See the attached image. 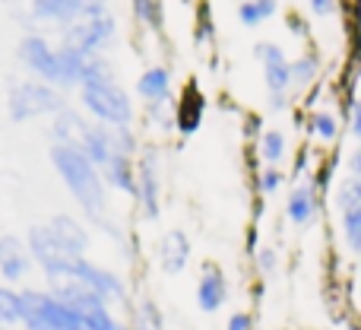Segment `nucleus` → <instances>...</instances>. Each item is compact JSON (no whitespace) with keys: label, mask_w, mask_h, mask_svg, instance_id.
Segmentation results:
<instances>
[{"label":"nucleus","mask_w":361,"mask_h":330,"mask_svg":"<svg viewBox=\"0 0 361 330\" xmlns=\"http://www.w3.org/2000/svg\"><path fill=\"white\" fill-rule=\"evenodd\" d=\"M343 238L349 244L352 254H361V206H352V210L343 213Z\"/></svg>","instance_id":"26"},{"label":"nucleus","mask_w":361,"mask_h":330,"mask_svg":"<svg viewBox=\"0 0 361 330\" xmlns=\"http://www.w3.org/2000/svg\"><path fill=\"white\" fill-rule=\"evenodd\" d=\"M203 118H206V95L190 80V83H184V89L171 102V121H175V131L180 137H193L203 127Z\"/></svg>","instance_id":"12"},{"label":"nucleus","mask_w":361,"mask_h":330,"mask_svg":"<svg viewBox=\"0 0 361 330\" xmlns=\"http://www.w3.org/2000/svg\"><path fill=\"white\" fill-rule=\"evenodd\" d=\"M314 16H333L336 13V0H307Z\"/></svg>","instance_id":"34"},{"label":"nucleus","mask_w":361,"mask_h":330,"mask_svg":"<svg viewBox=\"0 0 361 330\" xmlns=\"http://www.w3.org/2000/svg\"><path fill=\"white\" fill-rule=\"evenodd\" d=\"M282 184H286V172H282L279 165H263L260 175H257V191H260L263 197L276 194Z\"/></svg>","instance_id":"30"},{"label":"nucleus","mask_w":361,"mask_h":330,"mask_svg":"<svg viewBox=\"0 0 361 330\" xmlns=\"http://www.w3.org/2000/svg\"><path fill=\"white\" fill-rule=\"evenodd\" d=\"M0 4H16V0H0Z\"/></svg>","instance_id":"38"},{"label":"nucleus","mask_w":361,"mask_h":330,"mask_svg":"<svg viewBox=\"0 0 361 330\" xmlns=\"http://www.w3.org/2000/svg\"><path fill=\"white\" fill-rule=\"evenodd\" d=\"M76 95H80L82 114L89 121H95V124L133 127V121H137L133 95L118 80H89L76 89Z\"/></svg>","instance_id":"3"},{"label":"nucleus","mask_w":361,"mask_h":330,"mask_svg":"<svg viewBox=\"0 0 361 330\" xmlns=\"http://www.w3.org/2000/svg\"><path fill=\"white\" fill-rule=\"evenodd\" d=\"M225 330H257L254 314H250V312H235V314H228V321H225Z\"/></svg>","instance_id":"33"},{"label":"nucleus","mask_w":361,"mask_h":330,"mask_svg":"<svg viewBox=\"0 0 361 330\" xmlns=\"http://www.w3.org/2000/svg\"><path fill=\"white\" fill-rule=\"evenodd\" d=\"M61 45L67 48L80 51L86 57H99V54H108L118 42V19H114L111 10H102V13H89V16L76 19L73 25L61 29Z\"/></svg>","instance_id":"5"},{"label":"nucleus","mask_w":361,"mask_h":330,"mask_svg":"<svg viewBox=\"0 0 361 330\" xmlns=\"http://www.w3.org/2000/svg\"><path fill=\"white\" fill-rule=\"evenodd\" d=\"M127 327L130 330H165V318L152 299H140L137 308H133V318L127 321Z\"/></svg>","instance_id":"24"},{"label":"nucleus","mask_w":361,"mask_h":330,"mask_svg":"<svg viewBox=\"0 0 361 330\" xmlns=\"http://www.w3.org/2000/svg\"><path fill=\"white\" fill-rule=\"evenodd\" d=\"M320 73V57L317 54H305L298 61H292V83L295 86H307L314 83V76Z\"/></svg>","instance_id":"28"},{"label":"nucleus","mask_w":361,"mask_h":330,"mask_svg":"<svg viewBox=\"0 0 361 330\" xmlns=\"http://www.w3.org/2000/svg\"><path fill=\"white\" fill-rule=\"evenodd\" d=\"M349 127H352V137L361 140V99L352 105V121H349Z\"/></svg>","instance_id":"35"},{"label":"nucleus","mask_w":361,"mask_h":330,"mask_svg":"<svg viewBox=\"0 0 361 330\" xmlns=\"http://www.w3.org/2000/svg\"><path fill=\"white\" fill-rule=\"evenodd\" d=\"M137 99L146 108H165L175 102V89H171V67L165 64H152L143 73L137 76V86H133Z\"/></svg>","instance_id":"14"},{"label":"nucleus","mask_w":361,"mask_h":330,"mask_svg":"<svg viewBox=\"0 0 361 330\" xmlns=\"http://www.w3.org/2000/svg\"><path fill=\"white\" fill-rule=\"evenodd\" d=\"M61 280L82 283V286H89L95 295H102V299H105L111 308L114 305H127V302H130V293H127L124 276L114 273L111 267H102V264L89 261V257H73V261L67 264V270H63L54 283H61ZM48 286H51V283H48Z\"/></svg>","instance_id":"7"},{"label":"nucleus","mask_w":361,"mask_h":330,"mask_svg":"<svg viewBox=\"0 0 361 330\" xmlns=\"http://www.w3.org/2000/svg\"><path fill=\"white\" fill-rule=\"evenodd\" d=\"M48 159H51V165H54L57 178L67 187V194L73 197V204L82 210V216L92 225H99L105 235L124 242V232H121V225L114 223V216H111V187L105 184V175L89 163L86 153L76 150V146L51 143Z\"/></svg>","instance_id":"1"},{"label":"nucleus","mask_w":361,"mask_h":330,"mask_svg":"<svg viewBox=\"0 0 361 330\" xmlns=\"http://www.w3.org/2000/svg\"><path fill=\"white\" fill-rule=\"evenodd\" d=\"M108 10V0H29V25H42V29H67L76 19L89 16V13Z\"/></svg>","instance_id":"9"},{"label":"nucleus","mask_w":361,"mask_h":330,"mask_svg":"<svg viewBox=\"0 0 361 330\" xmlns=\"http://www.w3.org/2000/svg\"><path fill=\"white\" fill-rule=\"evenodd\" d=\"M0 330H19V327H10V324H0Z\"/></svg>","instance_id":"37"},{"label":"nucleus","mask_w":361,"mask_h":330,"mask_svg":"<svg viewBox=\"0 0 361 330\" xmlns=\"http://www.w3.org/2000/svg\"><path fill=\"white\" fill-rule=\"evenodd\" d=\"M349 172H352V178H361V143H358V150L349 156Z\"/></svg>","instance_id":"36"},{"label":"nucleus","mask_w":361,"mask_h":330,"mask_svg":"<svg viewBox=\"0 0 361 330\" xmlns=\"http://www.w3.org/2000/svg\"><path fill=\"white\" fill-rule=\"evenodd\" d=\"M190 254H193V244H190V238H187L184 229H169L162 238H159L156 257H159L162 273H169V276L184 273L187 264H190Z\"/></svg>","instance_id":"17"},{"label":"nucleus","mask_w":361,"mask_h":330,"mask_svg":"<svg viewBox=\"0 0 361 330\" xmlns=\"http://www.w3.org/2000/svg\"><path fill=\"white\" fill-rule=\"evenodd\" d=\"M89 127H92V121L82 114V108L67 105L63 112H57L54 118H51V143L76 146V150H80L86 134H89Z\"/></svg>","instance_id":"18"},{"label":"nucleus","mask_w":361,"mask_h":330,"mask_svg":"<svg viewBox=\"0 0 361 330\" xmlns=\"http://www.w3.org/2000/svg\"><path fill=\"white\" fill-rule=\"evenodd\" d=\"M276 10H279L276 0H241L238 4V23L254 29V25L267 23L269 16H276Z\"/></svg>","instance_id":"23"},{"label":"nucleus","mask_w":361,"mask_h":330,"mask_svg":"<svg viewBox=\"0 0 361 330\" xmlns=\"http://www.w3.org/2000/svg\"><path fill=\"white\" fill-rule=\"evenodd\" d=\"M254 57L263 67V83H267V99L273 112L288 108V93H292V61L286 57V51L276 42H257Z\"/></svg>","instance_id":"8"},{"label":"nucleus","mask_w":361,"mask_h":330,"mask_svg":"<svg viewBox=\"0 0 361 330\" xmlns=\"http://www.w3.org/2000/svg\"><path fill=\"white\" fill-rule=\"evenodd\" d=\"M212 38H216V25H212L209 4H200L197 6V45H206Z\"/></svg>","instance_id":"32"},{"label":"nucleus","mask_w":361,"mask_h":330,"mask_svg":"<svg viewBox=\"0 0 361 330\" xmlns=\"http://www.w3.org/2000/svg\"><path fill=\"white\" fill-rule=\"evenodd\" d=\"M23 330H86L51 289H23Z\"/></svg>","instance_id":"6"},{"label":"nucleus","mask_w":361,"mask_h":330,"mask_svg":"<svg viewBox=\"0 0 361 330\" xmlns=\"http://www.w3.org/2000/svg\"><path fill=\"white\" fill-rule=\"evenodd\" d=\"M336 206H339V213L352 210V206H361V178H345L343 184L336 187Z\"/></svg>","instance_id":"29"},{"label":"nucleus","mask_w":361,"mask_h":330,"mask_svg":"<svg viewBox=\"0 0 361 330\" xmlns=\"http://www.w3.org/2000/svg\"><path fill=\"white\" fill-rule=\"evenodd\" d=\"M51 229V235L61 242V248L73 257H86L89 254V244H92V232L86 229L82 219H76L73 213H54V216L44 219Z\"/></svg>","instance_id":"16"},{"label":"nucleus","mask_w":361,"mask_h":330,"mask_svg":"<svg viewBox=\"0 0 361 330\" xmlns=\"http://www.w3.org/2000/svg\"><path fill=\"white\" fill-rule=\"evenodd\" d=\"M307 131H311V137H317V140H324V143H330V140H336L339 124H336V118H333L330 112H314L311 121H307Z\"/></svg>","instance_id":"27"},{"label":"nucleus","mask_w":361,"mask_h":330,"mask_svg":"<svg viewBox=\"0 0 361 330\" xmlns=\"http://www.w3.org/2000/svg\"><path fill=\"white\" fill-rule=\"evenodd\" d=\"M32 267H35V261H32L29 248H25V238L4 232L0 235V276H4V283L16 286L32 273Z\"/></svg>","instance_id":"15"},{"label":"nucleus","mask_w":361,"mask_h":330,"mask_svg":"<svg viewBox=\"0 0 361 330\" xmlns=\"http://www.w3.org/2000/svg\"><path fill=\"white\" fill-rule=\"evenodd\" d=\"M320 213V200H317V184H295L288 191V200H286V216L292 225L305 229L317 219Z\"/></svg>","instance_id":"19"},{"label":"nucleus","mask_w":361,"mask_h":330,"mask_svg":"<svg viewBox=\"0 0 361 330\" xmlns=\"http://www.w3.org/2000/svg\"><path fill=\"white\" fill-rule=\"evenodd\" d=\"M133 19H137L143 29H149L152 35H162L165 32V4L162 0H130Z\"/></svg>","instance_id":"21"},{"label":"nucleus","mask_w":361,"mask_h":330,"mask_svg":"<svg viewBox=\"0 0 361 330\" xmlns=\"http://www.w3.org/2000/svg\"><path fill=\"white\" fill-rule=\"evenodd\" d=\"M25 248H29L35 267L44 273V283H54L57 276L67 270V264L73 261V254H67V251L61 248V242L51 235L48 223H32L29 229H25Z\"/></svg>","instance_id":"10"},{"label":"nucleus","mask_w":361,"mask_h":330,"mask_svg":"<svg viewBox=\"0 0 361 330\" xmlns=\"http://www.w3.org/2000/svg\"><path fill=\"white\" fill-rule=\"evenodd\" d=\"M137 206L149 223L162 216V165L152 146H143L137 156Z\"/></svg>","instance_id":"11"},{"label":"nucleus","mask_w":361,"mask_h":330,"mask_svg":"<svg viewBox=\"0 0 361 330\" xmlns=\"http://www.w3.org/2000/svg\"><path fill=\"white\" fill-rule=\"evenodd\" d=\"M197 308L203 314H216L225 308V302H228L231 289H228V276H225V270L219 267V264L206 261L203 267H200V276H197Z\"/></svg>","instance_id":"13"},{"label":"nucleus","mask_w":361,"mask_h":330,"mask_svg":"<svg viewBox=\"0 0 361 330\" xmlns=\"http://www.w3.org/2000/svg\"><path fill=\"white\" fill-rule=\"evenodd\" d=\"M0 324L23 327V289L0 283Z\"/></svg>","instance_id":"22"},{"label":"nucleus","mask_w":361,"mask_h":330,"mask_svg":"<svg viewBox=\"0 0 361 330\" xmlns=\"http://www.w3.org/2000/svg\"><path fill=\"white\" fill-rule=\"evenodd\" d=\"M257 150H260V159H263L267 165H279L282 159H286L288 143H286V137H282L279 131H263V134H260V143H257Z\"/></svg>","instance_id":"25"},{"label":"nucleus","mask_w":361,"mask_h":330,"mask_svg":"<svg viewBox=\"0 0 361 330\" xmlns=\"http://www.w3.org/2000/svg\"><path fill=\"white\" fill-rule=\"evenodd\" d=\"M102 175H105V184L111 191H121L130 200H137V159L124 156V153H114L111 163L102 168Z\"/></svg>","instance_id":"20"},{"label":"nucleus","mask_w":361,"mask_h":330,"mask_svg":"<svg viewBox=\"0 0 361 330\" xmlns=\"http://www.w3.org/2000/svg\"><path fill=\"white\" fill-rule=\"evenodd\" d=\"M70 102L67 93L51 83L42 80H16L6 89V114L13 124H25V121H38V118H54L57 112H63Z\"/></svg>","instance_id":"4"},{"label":"nucleus","mask_w":361,"mask_h":330,"mask_svg":"<svg viewBox=\"0 0 361 330\" xmlns=\"http://www.w3.org/2000/svg\"><path fill=\"white\" fill-rule=\"evenodd\" d=\"M16 61L29 70L32 80L51 83L57 89H80L82 86V73H86L89 57L80 51L67 48L61 42H48L42 32H25L16 42Z\"/></svg>","instance_id":"2"},{"label":"nucleus","mask_w":361,"mask_h":330,"mask_svg":"<svg viewBox=\"0 0 361 330\" xmlns=\"http://www.w3.org/2000/svg\"><path fill=\"white\" fill-rule=\"evenodd\" d=\"M254 264H257V273L260 276H273L276 270H279V251H276L273 244H260V248L254 251Z\"/></svg>","instance_id":"31"}]
</instances>
